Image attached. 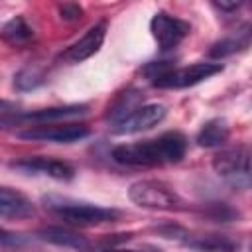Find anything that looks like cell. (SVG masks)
Wrapping results in <instances>:
<instances>
[{"label":"cell","mask_w":252,"mask_h":252,"mask_svg":"<svg viewBox=\"0 0 252 252\" xmlns=\"http://www.w3.org/2000/svg\"><path fill=\"white\" fill-rule=\"evenodd\" d=\"M250 252H252V244H250Z\"/></svg>","instance_id":"7402d4cb"},{"label":"cell","mask_w":252,"mask_h":252,"mask_svg":"<svg viewBox=\"0 0 252 252\" xmlns=\"http://www.w3.org/2000/svg\"><path fill=\"white\" fill-rule=\"evenodd\" d=\"M150 30L159 49L167 51V49L177 47L189 35L191 26L177 16H171L167 12H158L150 22Z\"/></svg>","instance_id":"52a82bcc"},{"label":"cell","mask_w":252,"mask_h":252,"mask_svg":"<svg viewBox=\"0 0 252 252\" xmlns=\"http://www.w3.org/2000/svg\"><path fill=\"white\" fill-rule=\"evenodd\" d=\"M104 37H106V22H98L96 26L89 28L83 37H79L73 45H69L63 51L61 59L67 63H81L100 49Z\"/></svg>","instance_id":"9c48e42d"},{"label":"cell","mask_w":252,"mask_h":252,"mask_svg":"<svg viewBox=\"0 0 252 252\" xmlns=\"http://www.w3.org/2000/svg\"><path fill=\"white\" fill-rule=\"evenodd\" d=\"M87 112L85 106H55V108H43V110H35V112H26L22 116H18L16 120H24V122H32L35 124H53L59 120H67V118H77L83 116Z\"/></svg>","instance_id":"4fadbf2b"},{"label":"cell","mask_w":252,"mask_h":252,"mask_svg":"<svg viewBox=\"0 0 252 252\" xmlns=\"http://www.w3.org/2000/svg\"><path fill=\"white\" fill-rule=\"evenodd\" d=\"M220 71H222L220 63H193V65H187L181 69H169L167 73L156 77L152 81V85L158 89H185V87H193Z\"/></svg>","instance_id":"8992f818"},{"label":"cell","mask_w":252,"mask_h":252,"mask_svg":"<svg viewBox=\"0 0 252 252\" xmlns=\"http://www.w3.org/2000/svg\"><path fill=\"white\" fill-rule=\"evenodd\" d=\"M39 236L43 240H47L51 244H59V246H71V248H79V250H87L89 248V242L81 234L65 230V228H59V226L43 228V230H39Z\"/></svg>","instance_id":"e0dca14e"},{"label":"cell","mask_w":252,"mask_h":252,"mask_svg":"<svg viewBox=\"0 0 252 252\" xmlns=\"http://www.w3.org/2000/svg\"><path fill=\"white\" fill-rule=\"evenodd\" d=\"M250 43H252V24L244 22V24L236 26L234 30H230L220 39H217L209 49V57L222 59V57H228V55H234V53L246 49Z\"/></svg>","instance_id":"30bf717a"},{"label":"cell","mask_w":252,"mask_h":252,"mask_svg":"<svg viewBox=\"0 0 252 252\" xmlns=\"http://www.w3.org/2000/svg\"><path fill=\"white\" fill-rule=\"evenodd\" d=\"M45 205L63 220L73 222V224H83V226H93V224H102L108 220H114L118 217L116 211L112 209H104L93 203H85V201H75V199H67V197H45L43 199Z\"/></svg>","instance_id":"7a4b0ae2"},{"label":"cell","mask_w":252,"mask_h":252,"mask_svg":"<svg viewBox=\"0 0 252 252\" xmlns=\"http://www.w3.org/2000/svg\"><path fill=\"white\" fill-rule=\"evenodd\" d=\"M83 14V8L79 4H73V2H63L59 4V16L67 22H73V20H79Z\"/></svg>","instance_id":"d6986e66"},{"label":"cell","mask_w":252,"mask_h":252,"mask_svg":"<svg viewBox=\"0 0 252 252\" xmlns=\"http://www.w3.org/2000/svg\"><path fill=\"white\" fill-rule=\"evenodd\" d=\"M240 4L242 2H215V6L219 10H236V8H240Z\"/></svg>","instance_id":"ffe728a7"},{"label":"cell","mask_w":252,"mask_h":252,"mask_svg":"<svg viewBox=\"0 0 252 252\" xmlns=\"http://www.w3.org/2000/svg\"><path fill=\"white\" fill-rule=\"evenodd\" d=\"M213 167L232 187L252 189V154L244 148H228L215 156Z\"/></svg>","instance_id":"3957f363"},{"label":"cell","mask_w":252,"mask_h":252,"mask_svg":"<svg viewBox=\"0 0 252 252\" xmlns=\"http://www.w3.org/2000/svg\"><path fill=\"white\" fill-rule=\"evenodd\" d=\"M43 81V77H41V73H37L35 69H22L20 73H18V77H16V85L20 87V89H33V87H37L39 83Z\"/></svg>","instance_id":"ac0fdd59"},{"label":"cell","mask_w":252,"mask_h":252,"mask_svg":"<svg viewBox=\"0 0 252 252\" xmlns=\"http://www.w3.org/2000/svg\"><path fill=\"white\" fill-rule=\"evenodd\" d=\"M33 35H35L33 28L22 16H16V18L8 20L2 28V39L12 47H24V45L32 43Z\"/></svg>","instance_id":"5bb4252c"},{"label":"cell","mask_w":252,"mask_h":252,"mask_svg":"<svg viewBox=\"0 0 252 252\" xmlns=\"http://www.w3.org/2000/svg\"><path fill=\"white\" fill-rule=\"evenodd\" d=\"M187 140L179 132H165L152 140H142L134 144L116 146L112 158L120 165L130 167H156L165 163H175L185 156Z\"/></svg>","instance_id":"6da1fadb"},{"label":"cell","mask_w":252,"mask_h":252,"mask_svg":"<svg viewBox=\"0 0 252 252\" xmlns=\"http://www.w3.org/2000/svg\"><path fill=\"white\" fill-rule=\"evenodd\" d=\"M189 248H195L199 252H232L238 244L224 234H195L185 240Z\"/></svg>","instance_id":"9a60e30c"},{"label":"cell","mask_w":252,"mask_h":252,"mask_svg":"<svg viewBox=\"0 0 252 252\" xmlns=\"http://www.w3.org/2000/svg\"><path fill=\"white\" fill-rule=\"evenodd\" d=\"M128 197L132 203L144 209H159V211H171L179 209L181 199L179 195L163 181L158 179H142L130 185Z\"/></svg>","instance_id":"277c9868"},{"label":"cell","mask_w":252,"mask_h":252,"mask_svg":"<svg viewBox=\"0 0 252 252\" xmlns=\"http://www.w3.org/2000/svg\"><path fill=\"white\" fill-rule=\"evenodd\" d=\"M98 252H138V250H122V248H104V250H98Z\"/></svg>","instance_id":"44dd1931"},{"label":"cell","mask_w":252,"mask_h":252,"mask_svg":"<svg viewBox=\"0 0 252 252\" xmlns=\"http://www.w3.org/2000/svg\"><path fill=\"white\" fill-rule=\"evenodd\" d=\"M0 215L2 219H30L35 215V209L26 195L10 187H2L0 189Z\"/></svg>","instance_id":"7c38bea8"},{"label":"cell","mask_w":252,"mask_h":252,"mask_svg":"<svg viewBox=\"0 0 252 252\" xmlns=\"http://www.w3.org/2000/svg\"><path fill=\"white\" fill-rule=\"evenodd\" d=\"M12 167L26 171V173H41L53 179H61V181H69L75 175V169L61 161V159H51V158H26L20 161H14Z\"/></svg>","instance_id":"8fae6325"},{"label":"cell","mask_w":252,"mask_h":252,"mask_svg":"<svg viewBox=\"0 0 252 252\" xmlns=\"http://www.w3.org/2000/svg\"><path fill=\"white\" fill-rule=\"evenodd\" d=\"M230 136V128L226 120L222 118H213L203 124V128L197 134V144L203 148H219L222 146Z\"/></svg>","instance_id":"2e32d148"},{"label":"cell","mask_w":252,"mask_h":252,"mask_svg":"<svg viewBox=\"0 0 252 252\" xmlns=\"http://www.w3.org/2000/svg\"><path fill=\"white\" fill-rule=\"evenodd\" d=\"M20 140L32 142H57L71 144L89 136V128L81 122H53V124H35L16 134Z\"/></svg>","instance_id":"5b68a950"},{"label":"cell","mask_w":252,"mask_h":252,"mask_svg":"<svg viewBox=\"0 0 252 252\" xmlns=\"http://www.w3.org/2000/svg\"><path fill=\"white\" fill-rule=\"evenodd\" d=\"M165 118V106L163 104H140L134 112H130L126 118L116 122L112 126L114 134H136L142 130H150L158 126Z\"/></svg>","instance_id":"ba28073f"}]
</instances>
